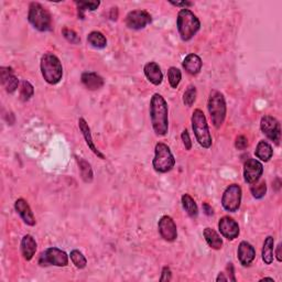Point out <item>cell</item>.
Returning a JSON list of instances; mask_svg holds the SVG:
<instances>
[{
	"mask_svg": "<svg viewBox=\"0 0 282 282\" xmlns=\"http://www.w3.org/2000/svg\"><path fill=\"white\" fill-rule=\"evenodd\" d=\"M39 264H40V266L67 267L69 265V256L61 249L51 247L41 254Z\"/></svg>",
	"mask_w": 282,
	"mask_h": 282,
	"instance_id": "ba28073f",
	"label": "cell"
},
{
	"mask_svg": "<svg viewBox=\"0 0 282 282\" xmlns=\"http://www.w3.org/2000/svg\"><path fill=\"white\" fill-rule=\"evenodd\" d=\"M281 247H282V245L279 244L277 246V249H275V256H277V260L278 261L282 260V257H281Z\"/></svg>",
	"mask_w": 282,
	"mask_h": 282,
	"instance_id": "b9f144b4",
	"label": "cell"
},
{
	"mask_svg": "<svg viewBox=\"0 0 282 282\" xmlns=\"http://www.w3.org/2000/svg\"><path fill=\"white\" fill-rule=\"evenodd\" d=\"M176 25H178V30L182 40L190 41L199 32L201 28V22L199 18L191 10L187 8H183L182 10H180L178 15Z\"/></svg>",
	"mask_w": 282,
	"mask_h": 282,
	"instance_id": "3957f363",
	"label": "cell"
},
{
	"mask_svg": "<svg viewBox=\"0 0 282 282\" xmlns=\"http://www.w3.org/2000/svg\"><path fill=\"white\" fill-rule=\"evenodd\" d=\"M15 209L17 213L20 215V217L25 224L29 226L36 225V217L27 201L23 199H18L15 203Z\"/></svg>",
	"mask_w": 282,
	"mask_h": 282,
	"instance_id": "2e32d148",
	"label": "cell"
},
{
	"mask_svg": "<svg viewBox=\"0 0 282 282\" xmlns=\"http://www.w3.org/2000/svg\"><path fill=\"white\" fill-rule=\"evenodd\" d=\"M170 4L175 6V7H184V9H186V7H191V6H193V4L190 3V2H182V3H173V2H171Z\"/></svg>",
	"mask_w": 282,
	"mask_h": 282,
	"instance_id": "f35d334b",
	"label": "cell"
},
{
	"mask_svg": "<svg viewBox=\"0 0 282 282\" xmlns=\"http://www.w3.org/2000/svg\"><path fill=\"white\" fill-rule=\"evenodd\" d=\"M71 260L78 269H84L87 265V260L85 258V256L80 250H72L70 254Z\"/></svg>",
	"mask_w": 282,
	"mask_h": 282,
	"instance_id": "1f68e13d",
	"label": "cell"
},
{
	"mask_svg": "<svg viewBox=\"0 0 282 282\" xmlns=\"http://www.w3.org/2000/svg\"><path fill=\"white\" fill-rule=\"evenodd\" d=\"M264 173V167L256 159H248L244 166V178L248 184H254Z\"/></svg>",
	"mask_w": 282,
	"mask_h": 282,
	"instance_id": "5bb4252c",
	"label": "cell"
},
{
	"mask_svg": "<svg viewBox=\"0 0 282 282\" xmlns=\"http://www.w3.org/2000/svg\"><path fill=\"white\" fill-rule=\"evenodd\" d=\"M145 75L148 78V81L150 83H152L155 86H158L163 81V74L160 67L155 62H149L145 65Z\"/></svg>",
	"mask_w": 282,
	"mask_h": 282,
	"instance_id": "ffe728a7",
	"label": "cell"
},
{
	"mask_svg": "<svg viewBox=\"0 0 282 282\" xmlns=\"http://www.w3.org/2000/svg\"><path fill=\"white\" fill-rule=\"evenodd\" d=\"M250 191H252V194L255 199H257V200H260L264 198V196L266 195L267 193V184H266V182L265 181H261L259 182L258 184H255L250 187Z\"/></svg>",
	"mask_w": 282,
	"mask_h": 282,
	"instance_id": "d6a6232c",
	"label": "cell"
},
{
	"mask_svg": "<svg viewBox=\"0 0 282 282\" xmlns=\"http://www.w3.org/2000/svg\"><path fill=\"white\" fill-rule=\"evenodd\" d=\"M34 94H35V87L32 86L30 82L23 81L21 83L20 91H19V95H20V100L22 102H28L30 98L34 96Z\"/></svg>",
	"mask_w": 282,
	"mask_h": 282,
	"instance_id": "f546056e",
	"label": "cell"
},
{
	"mask_svg": "<svg viewBox=\"0 0 282 282\" xmlns=\"http://www.w3.org/2000/svg\"><path fill=\"white\" fill-rule=\"evenodd\" d=\"M37 248H38L37 241L31 235L23 236V238L21 239V253L25 260L29 261L34 258V256L37 252Z\"/></svg>",
	"mask_w": 282,
	"mask_h": 282,
	"instance_id": "7402d4cb",
	"label": "cell"
},
{
	"mask_svg": "<svg viewBox=\"0 0 282 282\" xmlns=\"http://www.w3.org/2000/svg\"><path fill=\"white\" fill-rule=\"evenodd\" d=\"M182 65H183V69H184L189 74L198 75L202 70L203 62L199 55L192 53V54H189L184 58V61H183Z\"/></svg>",
	"mask_w": 282,
	"mask_h": 282,
	"instance_id": "44dd1931",
	"label": "cell"
},
{
	"mask_svg": "<svg viewBox=\"0 0 282 282\" xmlns=\"http://www.w3.org/2000/svg\"><path fill=\"white\" fill-rule=\"evenodd\" d=\"M196 100V88L193 85H190L186 88L184 95H183V103H184L185 106H192Z\"/></svg>",
	"mask_w": 282,
	"mask_h": 282,
	"instance_id": "836d02e7",
	"label": "cell"
},
{
	"mask_svg": "<svg viewBox=\"0 0 282 282\" xmlns=\"http://www.w3.org/2000/svg\"><path fill=\"white\" fill-rule=\"evenodd\" d=\"M75 4L77 5L78 17H81V19H84V11H95L101 5L100 2H76Z\"/></svg>",
	"mask_w": 282,
	"mask_h": 282,
	"instance_id": "f1b7e54d",
	"label": "cell"
},
{
	"mask_svg": "<svg viewBox=\"0 0 282 282\" xmlns=\"http://www.w3.org/2000/svg\"><path fill=\"white\" fill-rule=\"evenodd\" d=\"M181 138H182L183 145H184L185 149H186V150H191V149H192V141H191V138H190L189 131H187L186 129H184V130L182 131Z\"/></svg>",
	"mask_w": 282,
	"mask_h": 282,
	"instance_id": "8d00e7d4",
	"label": "cell"
},
{
	"mask_svg": "<svg viewBox=\"0 0 282 282\" xmlns=\"http://www.w3.org/2000/svg\"><path fill=\"white\" fill-rule=\"evenodd\" d=\"M0 75H2V83L7 93H15L18 88L19 80L14 74V71L11 68H0Z\"/></svg>",
	"mask_w": 282,
	"mask_h": 282,
	"instance_id": "9a60e30c",
	"label": "cell"
},
{
	"mask_svg": "<svg viewBox=\"0 0 282 282\" xmlns=\"http://www.w3.org/2000/svg\"><path fill=\"white\" fill-rule=\"evenodd\" d=\"M151 15L145 10L130 11L124 20L127 27L133 30H141L146 28L149 23H151Z\"/></svg>",
	"mask_w": 282,
	"mask_h": 282,
	"instance_id": "8fae6325",
	"label": "cell"
},
{
	"mask_svg": "<svg viewBox=\"0 0 282 282\" xmlns=\"http://www.w3.org/2000/svg\"><path fill=\"white\" fill-rule=\"evenodd\" d=\"M241 203V187L238 184H231L223 193L222 205L229 213L237 212Z\"/></svg>",
	"mask_w": 282,
	"mask_h": 282,
	"instance_id": "9c48e42d",
	"label": "cell"
},
{
	"mask_svg": "<svg viewBox=\"0 0 282 282\" xmlns=\"http://www.w3.org/2000/svg\"><path fill=\"white\" fill-rule=\"evenodd\" d=\"M41 73L44 81L50 85H55L60 83L63 77L62 63L55 54L45 53L40 63Z\"/></svg>",
	"mask_w": 282,
	"mask_h": 282,
	"instance_id": "7a4b0ae2",
	"label": "cell"
},
{
	"mask_svg": "<svg viewBox=\"0 0 282 282\" xmlns=\"http://www.w3.org/2000/svg\"><path fill=\"white\" fill-rule=\"evenodd\" d=\"M150 118L155 135L166 136L169 130V109L166 100L160 94H154L150 102Z\"/></svg>",
	"mask_w": 282,
	"mask_h": 282,
	"instance_id": "6da1fadb",
	"label": "cell"
},
{
	"mask_svg": "<svg viewBox=\"0 0 282 282\" xmlns=\"http://www.w3.org/2000/svg\"><path fill=\"white\" fill-rule=\"evenodd\" d=\"M78 127H80V130L82 131L84 139H85V141H86V145L88 146V148L94 152V154H96L98 156V158H101L102 160H105V155L95 146V143L93 141V137H91L90 128L84 118H80V119H78Z\"/></svg>",
	"mask_w": 282,
	"mask_h": 282,
	"instance_id": "ac0fdd59",
	"label": "cell"
},
{
	"mask_svg": "<svg viewBox=\"0 0 282 282\" xmlns=\"http://www.w3.org/2000/svg\"><path fill=\"white\" fill-rule=\"evenodd\" d=\"M207 109L211 115L212 122L215 128H220L226 118V102L225 97L218 90H212L208 97Z\"/></svg>",
	"mask_w": 282,
	"mask_h": 282,
	"instance_id": "277c9868",
	"label": "cell"
},
{
	"mask_svg": "<svg viewBox=\"0 0 282 282\" xmlns=\"http://www.w3.org/2000/svg\"><path fill=\"white\" fill-rule=\"evenodd\" d=\"M172 278V272L171 269L169 267H165L162 269V273H161V278L160 281H170Z\"/></svg>",
	"mask_w": 282,
	"mask_h": 282,
	"instance_id": "74e56055",
	"label": "cell"
},
{
	"mask_svg": "<svg viewBox=\"0 0 282 282\" xmlns=\"http://www.w3.org/2000/svg\"><path fill=\"white\" fill-rule=\"evenodd\" d=\"M255 154L259 160L264 161V162H268L272 158L273 150H272V147L269 145L267 141L261 140L257 145V148H256Z\"/></svg>",
	"mask_w": 282,
	"mask_h": 282,
	"instance_id": "cb8c5ba5",
	"label": "cell"
},
{
	"mask_svg": "<svg viewBox=\"0 0 282 282\" xmlns=\"http://www.w3.org/2000/svg\"><path fill=\"white\" fill-rule=\"evenodd\" d=\"M28 20L35 29L41 32L50 31L52 29V17L50 12L39 3L30 4Z\"/></svg>",
	"mask_w": 282,
	"mask_h": 282,
	"instance_id": "8992f818",
	"label": "cell"
},
{
	"mask_svg": "<svg viewBox=\"0 0 282 282\" xmlns=\"http://www.w3.org/2000/svg\"><path fill=\"white\" fill-rule=\"evenodd\" d=\"M237 255L240 264L244 267H248L250 266V264L256 258V250L253 245L249 244V242L241 241L238 246Z\"/></svg>",
	"mask_w": 282,
	"mask_h": 282,
	"instance_id": "e0dca14e",
	"label": "cell"
},
{
	"mask_svg": "<svg viewBox=\"0 0 282 282\" xmlns=\"http://www.w3.org/2000/svg\"><path fill=\"white\" fill-rule=\"evenodd\" d=\"M158 229L161 235V237L166 241L172 242L178 238V229L172 217H170L168 215L162 216L158 223Z\"/></svg>",
	"mask_w": 282,
	"mask_h": 282,
	"instance_id": "7c38bea8",
	"label": "cell"
},
{
	"mask_svg": "<svg viewBox=\"0 0 282 282\" xmlns=\"http://www.w3.org/2000/svg\"><path fill=\"white\" fill-rule=\"evenodd\" d=\"M81 80L84 86L89 90L101 89L105 84L104 78L95 73V72H85V73L82 74Z\"/></svg>",
	"mask_w": 282,
	"mask_h": 282,
	"instance_id": "d6986e66",
	"label": "cell"
},
{
	"mask_svg": "<svg viewBox=\"0 0 282 282\" xmlns=\"http://www.w3.org/2000/svg\"><path fill=\"white\" fill-rule=\"evenodd\" d=\"M168 78H169V83H170V85H171V87L176 88L179 86V84L182 80L181 71L174 67L170 68L168 71Z\"/></svg>",
	"mask_w": 282,
	"mask_h": 282,
	"instance_id": "4dcf8cb0",
	"label": "cell"
},
{
	"mask_svg": "<svg viewBox=\"0 0 282 282\" xmlns=\"http://www.w3.org/2000/svg\"><path fill=\"white\" fill-rule=\"evenodd\" d=\"M153 169L159 173H167L174 168L175 159L171 150L163 142H159L154 148V159L152 161Z\"/></svg>",
	"mask_w": 282,
	"mask_h": 282,
	"instance_id": "52a82bcc",
	"label": "cell"
},
{
	"mask_svg": "<svg viewBox=\"0 0 282 282\" xmlns=\"http://www.w3.org/2000/svg\"><path fill=\"white\" fill-rule=\"evenodd\" d=\"M181 201H182L183 208L185 209V212L187 213L190 217L193 220L198 218L199 208H198V205H196V202L193 200L192 196L190 194H183Z\"/></svg>",
	"mask_w": 282,
	"mask_h": 282,
	"instance_id": "d4e9b609",
	"label": "cell"
},
{
	"mask_svg": "<svg viewBox=\"0 0 282 282\" xmlns=\"http://www.w3.org/2000/svg\"><path fill=\"white\" fill-rule=\"evenodd\" d=\"M77 163H78V167H80V171H81V175H82V179L84 180V182L86 183H90L93 181V169H91L89 163L84 160L82 158H76Z\"/></svg>",
	"mask_w": 282,
	"mask_h": 282,
	"instance_id": "83f0119b",
	"label": "cell"
},
{
	"mask_svg": "<svg viewBox=\"0 0 282 282\" xmlns=\"http://www.w3.org/2000/svg\"><path fill=\"white\" fill-rule=\"evenodd\" d=\"M216 281H217V282H220V281H228V278L225 277L224 273H222V272H221V273L218 274V277L216 278Z\"/></svg>",
	"mask_w": 282,
	"mask_h": 282,
	"instance_id": "7bdbcfd3",
	"label": "cell"
},
{
	"mask_svg": "<svg viewBox=\"0 0 282 282\" xmlns=\"http://www.w3.org/2000/svg\"><path fill=\"white\" fill-rule=\"evenodd\" d=\"M62 35L63 37L67 39V40L71 43H73V44H78L81 42V38L77 36V34L75 31L73 30H71V29H68V28H64L62 30Z\"/></svg>",
	"mask_w": 282,
	"mask_h": 282,
	"instance_id": "e575fe53",
	"label": "cell"
},
{
	"mask_svg": "<svg viewBox=\"0 0 282 282\" xmlns=\"http://www.w3.org/2000/svg\"><path fill=\"white\" fill-rule=\"evenodd\" d=\"M203 235H204V238L209 247L212 249H215V250H220L223 246V239L215 229L211 227H206L204 232H203Z\"/></svg>",
	"mask_w": 282,
	"mask_h": 282,
	"instance_id": "603a6c76",
	"label": "cell"
},
{
	"mask_svg": "<svg viewBox=\"0 0 282 282\" xmlns=\"http://www.w3.org/2000/svg\"><path fill=\"white\" fill-rule=\"evenodd\" d=\"M109 18L111 19V20H115V21L117 20V18H118V10H117V8H111Z\"/></svg>",
	"mask_w": 282,
	"mask_h": 282,
	"instance_id": "60d3db41",
	"label": "cell"
},
{
	"mask_svg": "<svg viewBox=\"0 0 282 282\" xmlns=\"http://www.w3.org/2000/svg\"><path fill=\"white\" fill-rule=\"evenodd\" d=\"M248 139L245 136H239L235 141V147L238 150H245L248 147Z\"/></svg>",
	"mask_w": 282,
	"mask_h": 282,
	"instance_id": "d590c367",
	"label": "cell"
},
{
	"mask_svg": "<svg viewBox=\"0 0 282 282\" xmlns=\"http://www.w3.org/2000/svg\"><path fill=\"white\" fill-rule=\"evenodd\" d=\"M260 129L262 134L266 135L268 139L273 141L275 145H279L281 138V128L279 121L274 117L269 115H265L262 117L260 121Z\"/></svg>",
	"mask_w": 282,
	"mask_h": 282,
	"instance_id": "30bf717a",
	"label": "cell"
},
{
	"mask_svg": "<svg viewBox=\"0 0 282 282\" xmlns=\"http://www.w3.org/2000/svg\"><path fill=\"white\" fill-rule=\"evenodd\" d=\"M192 128L196 140L200 146L208 149L212 147V136L209 133L208 124L204 113L201 109H195L192 114Z\"/></svg>",
	"mask_w": 282,
	"mask_h": 282,
	"instance_id": "5b68a950",
	"label": "cell"
},
{
	"mask_svg": "<svg viewBox=\"0 0 282 282\" xmlns=\"http://www.w3.org/2000/svg\"><path fill=\"white\" fill-rule=\"evenodd\" d=\"M273 247L274 239L272 236H268L265 239L264 247H262V260L266 265H271L273 261Z\"/></svg>",
	"mask_w": 282,
	"mask_h": 282,
	"instance_id": "484cf974",
	"label": "cell"
},
{
	"mask_svg": "<svg viewBox=\"0 0 282 282\" xmlns=\"http://www.w3.org/2000/svg\"><path fill=\"white\" fill-rule=\"evenodd\" d=\"M87 42L95 49H104L107 45V40L100 31H91L87 36Z\"/></svg>",
	"mask_w": 282,
	"mask_h": 282,
	"instance_id": "4316f807",
	"label": "cell"
},
{
	"mask_svg": "<svg viewBox=\"0 0 282 282\" xmlns=\"http://www.w3.org/2000/svg\"><path fill=\"white\" fill-rule=\"evenodd\" d=\"M218 229L223 237L228 240H234L239 236V225L234 218L229 216H224L218 222Z\"/></svg>",
	"mask_w": 282,
	"mask_h": 282,
	"instance_id": "4fadbf2b",
	"label": "cell"
},
{
	"mask_svg": "<svg viewBox=\"0 0 282 282\" xmlns=\"http://www.w3.org/2000/svg\"><path fill=\"white\" fill-rule=\"evenodd\" d=\"M203 211L207 215V216H212L214 214L212 206H209L207 203H203Z\"/></svg>",
	"mask_w": 282,
	"mask_h": 282,
	"instance_id": "ab89813d",
	"label": "cell"
}]
</instances>
